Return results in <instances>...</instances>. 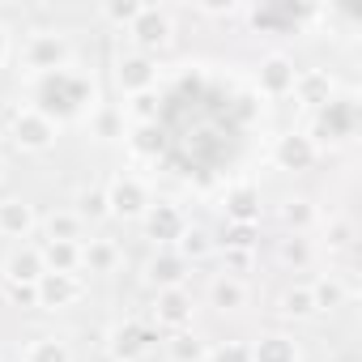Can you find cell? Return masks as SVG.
<instances>
[{"instance_id": "6da1fadb", "label": "cell", "mask_w": 362, "mask_h": 362, "mask_svg": "<svg viewBox=\"0 0 362 362\" xmlns=\"http://www.w3.org/2000/svg\"><path fill=\"white\" fill-rule=\"evenodd\" d=\"M247 98L230 94L226 86L209 77H179L162 98L149 119L158 136V158L179 170V175H197L214 179L226 166L239 162L243 141H247Z\"/></svg>"}, {"instance_id": "7a4b0ae2", "label": "cell", "mask_w": 362, "mask_h": 362, "mask_svg": "<svg viewBox=\"0 0 362 362\" xmlns=\"http://www.w3.org/2000/svg\"><path fill=\"white\" fill-rule=\"evenodd\" d=\"M90 103H94V81L73 64L35 81V111L47 115L52 124L56 119H77Z\"/></svg>"}, {"instance_id": "3957f363", "label": "cell", "mask_w": 362, "mask_h": 362, "mask_svg": "<svg viewBox=\"0 0 362 362\" xmlns=\"http://www.w3.org/2000/svg\"><path fill=\"white\" fill-rule=\"evenodd\" d=\"M69 39L64 35H56V30H39V35H30L26 43H22V69L26 73H39V77H47V73H56V69H69Z\"/></svg>"}, {"instance_id": "277c9868", "label": "cell", "mask_w": 362, "mask_h": 362, "mask_svg": "<svg viewBox=\"0 0 362 362\" xmlns=\"http://www.w3.org/2000/svg\"><path fill=\"white\" fill-rule=\"evenodd\" d=\"M354 132H358V98H354V94H341V98H328V103L320 107L311 141H315V145H320V141L341 145V141H349Z\"/></svg>"}, {"instance_id": "5b68a950", "label": "cell", "mask_w": 362, "mask_h": 362, "mask_svg": "<svg viewBox=\"0 0 362 362\" xmlns=\"http://www.w3.org/2000/svg\"><path fill=\"white\" fill-rule=\"evenodd\" d=\"M128 35H132V43H136V52H141V56H153V52H162V47L170 43L175 26H170V13H166V9L141 5V13L132 18Z\"/></svg>"}, {"instance_id": "8992f818", "label": "cell", "mask_w": 362, "mask_h": 362, "mask_svg": "<svg viewBox=\"0 0 362 362\" xmlns=\"http://www.w3.org/2000/svg\"><path fill=\"white\" fill-rule=\"evenodd\" d=\"M115 81H119V90L124 94H153V81H158V64H153V56H141V52H128V56H119V64H115Z\"/></svg>"}, {"instance_id": "52a82bcc", "label": "cell", "mask_w": 362, "mask_h": 362, "mask_svg": "<svg viewBox=\"0 0 362 362\" xmlns=\"http://www.w3.org/2000/svg\"><path fill=\"white\" fill-rule=\"evenodd\" d=\"M52 141H56V124H52L47 115H39L35 107H26V111L13 119V145H18V149L43 153V149H52Z\"/></svg>"}, {"instance_id": "ba28073f", "label": "cell", "mask_w": 362, "mask_h": 362, "mask_svg": "<svg viewBox=\"0 0 362 362\" xmlns=\"http://www.w3.org/2000/svg\"><path fill=\"white\" fill-rule=\"evenodd\" d=\"M107 205H111V214H119V218H141L153 201H149V188L141 184L136 175H124V179H115V184L107 188Z\"/></svg>"}, {"instance_id": "9c48e42d", "label": "cell", "mask_w": 362, "mask_h": 362, "mask_svg": "<svg viewBox=\"0 0 362 362\" xmlns=\"http://www.w3.org/2000/svg\"><path fill=\"white\" fill-rule=\"evenodd\" d=\"M294 81H298V69H294V60L281 56V52H273V56L260 64V73H256V86H260V94H269V98L294 94Z\"/></svg>"}, {"instance_id": "30bf717a", "label": "cell", "mask_w": 362, "mask_h": 362, "mask_svg": "<svg viewBox=\"0 0 362 362\" xmlns=\"http://www.w3.org/2000/svg\"><path fill=\"white\" fill-rule=\"evenodd\" d=\"M315 158H320V145H315L307 132H286V136H277L273 162H277L281 170H307Z\"/></svg>"}, {"instance_id": "8fae6325", "label": "cell", "mask_w": 362, "mask_h": 362, "mask_svg": "<svg viewBox=\"0 0 362 362\" xmlns=\"http://www.w3.org/2000/svg\"><path fill=\"white\" fill-rule=\"evenodd\" d=\"M311 18V9H303V5H260V9H252V26L256 30H290V26H298V22H307Z\"/></svg>"}, {"instance_id": "7c38bea8", "label": "cell", "mask_w": 362, "mask_h": 362, "mask_svg": "<svg viewBox=\"0 0 362 362\" xmlns=\"http://www.w3.org/2000/svg\"><path fill=\"white\" fill-rule=\"evenodd\" d=\"M81 298V281L73 273H43L39 277V307H69Z\"/></svg>"}, {"instance_id": "4fadbf2b", "label": "cell", "mask_w": 362, "mask_h": 362, "mask_svg": "<svg viewBox=\"0 0 362 362\" xmlns=\"http://www.w3.org/2000/svg\"><path fill=\"white\" fill-rule=\"evenodd\" d=\"M153 320L162 324V328H188L192 324V303H188V294L184 290H162L158 294V307H153Z\"/></svg>"}, {"instance_id": "5bb4252c", "label": "cell", "mask_w": 362, "mask_h": 362, "mask_svg": "<svg viewBox=\"0 0 362 362\" xmlns=\"http://www.w3.org/2000/svg\"><path fill=\"white\" fill-rule=\"evenodd\" d=\"M39 256H43V269L47 273H73L81 264V247L77 243H64V239H47L39 247Z\"/></svg>"}, {"instance_id": "9a60e30c", "label": "cell", "mask_w": 362, "mask_h": 362, "mask_svg": "<svg viewBox=\"0 0 362 362\" xmlns=\"http://www.w3.org/2000/svg\"><path fill=\"white\" fill-rule=\"evenodd\" d=\"M145 226H149V235L153 239H179V235H184L188 226H184V214H179L175 205H153L149 209V218H145Z\"/></svg>"}, {"instance_id": "2e32d148", "label": "cell", "mask_w": 362, "mask_h": 362, "mask_svg": "<svg viewBox=\"0 0 362 362\" xmlns=\"http://www.w3.org/2000/svg\"><path fill=\"white\" fill-rule=\"evenodd\" d=\"M35 230V214L30 205L22 201H0V235H9V239H22Z\"/></svg>"}, {"instance_id": "e0dca14e", "label": "cell", "mask_w": 362, "mask_h": 362, "mask_svg": "<svg viewBox=\"0 0 362 362\" xmlns=\"http://www.w3.org/2000/svg\"><path fill=\"white\" fill-rule=\"evenodd\" d=\"M294 94L303 98V103H328L332 98V81H328V73H320V69H307V73H298V81H294Z\"/></svg>"}, {"instance_id": "ac0fdd59", "label": "cell", "mask_w": 362, "mask_h": 362, "mask_svg": "<svg viewBox=\"0 0 362 362\" xmlns=\"http://www.w3.org/2000/svg\"><path fill=\"white\" fill-rule=\"evenodd\" d=\"M226 214H230L235 222H243V226H256V218H260V197H256V188H235V192L226 197Z\"/></svg>"}, {"instance_id": "d6986e66", "label": "cell", "mask_w": 362, "mask_h": 362, "mask_svg": "<svg viewBox=\"0 0 362 362\" xmlns=\"http://www.w3.org/2000/svg\"><path fill=\"white\" fill-rule=\"evenodd\" d=\"M209 298H214V307H222V311H239V307L247 303V286H243L239 277H218V281L209 286Z\"/></svg>"}, {"instance_id": "ffe728a7", "label": "cell", "mask_w": 362, "mask_h": 362, "mask_svg": "<svg viewBox=\"0 0 362 362\" xmlns=\"http://www.w3.org/2000/svg\"><path fill=\"white\" fill-rule=\"evenodd\" d=\"M252 362H298V349L286 337H260L252 345Z\"/></svg>"}, {"instance_id": "44dd1931", "label": "cell", "mask_w": 362, "mask_h": 362, "mask_svg": "<svg viewBox=\"0 0 362 362\" xmlns=\"http://www.w3.org/2000/svg\"><path fill=\"white\" fill-rule=\"evenodd\" d=\"M184 273H188L184 256H158V260L149 264V281H158L162 290H179V281H184Z\"/></svg>"}, {"instance_id": "7402d4cb", "label": "cell", "mask_w": 362, "mask_h": 362, "mask_svg": "<svg viewBox=\"0 0 362 362\" xmlns=\"http://www.w3.org/2000/svg\"><path fill=\"white\" fill-rule=\"evenodd\" d=\"M115 260H119V252H115V243H107V239H90V243L81 247V264H86L90 273H111Z\"/></svg>"}, {"instance_id": "603a6c76", "label": "cell", "mask_w": 362, "mask_h": 362, "mask_svg": "<svg viewBox=\"0 0 362 362\" xmlns=\"http://www.w3.org/2000/svg\"><path fill=\"white\" fill-rule=\"evenodd\" d=\"M149 341H153V332H149V328L128 324V328H119V332H115V358H119V362H132Z\"/></svg>"}, {"instance_id": "cb8c5ba5", "label": "cell", "mask_w": 362, "mask_h": 362, "mask_svg": "<svg viewBox=\"0 0 362 362\" xmlns=\"http://www.w3.org/2000/svg\"><path fill=\"white\" fill-rule=\"evenodd\" d=\"M43 273H47V269H43V256H39V252H18V256L9 260V273H5V277H9V281H39Z\"/></svg>"}, {"instance_id": "d4e9b609", "label": "cell", "mask_w": 362, "mask_h": 362, "mask_svg": "<svg viewBox=\"0 0 362 362\" xmlns=\"http://www.w3.org/2000/svg\"><path fill=\"white\" fill-rule=\"evenodd\" d=\"M281 315H290V320H307V315H315L311 286H294V290H286V294H281Z\"/></svg>"}, {"instance_id": "484cf974", "label": "cell", "mask_w": 362, "mask_h": 362, "mask_svg": "<svg viewBox=\"0 0 362 362\" xmlns=\"http://www.w3.org/2000/svg\"><path fill=\"white\" fill-rule=\"evenodd\" d=\"M311 298H315V311H337V307L345 303V286H341L337 277H320V281L311 286Z\"/></svg>"}, {"instance_id": "4316f807", "label": "cell", "mask_w": 362, "mask_h": 362, "mask_svg": "<svg viewBox=\"0 0 362 362\" xmlns=\"http://www.w3.org/2000/svg\"><path fill=\"white\" fill-rule=\"evenodd\" d=\"M26 362H73V354H69L64 341H56V337H39V341L26 349Z\"/></svg>"}, {"instance_id": "83f0119b", "label": "cell", "mask_w": 362, "mask_h": 362, "mask_svg": "<svg viewBox=\"0 0 362 362\" xmlns=\"http://www.w3.org/2000/svg\"><path fill=\"white\" fill-rule=\"evenodd\" d=\"M107 214H111L107 192H98V188H94V192H81V201H77V218H81V222H86V218L98 222V218H107Z\"/></svg>"}, {"instance_id": "f1b7e54d", "label": "cell", "mask_w": 362, "mask_h": 362, "mask_svg": "<svg viewBox=\"0 0 362 362\" xmlns=\"http://www.w3.org/2000/svg\"><path fill=\"white\" fill-rule=\"evenodd\" d=\"M47 235H52V239H64V243H77L81 218H77V214H56V218L47 222Z\"/></svg>"}, {"instance_id": "f546056e", "label": "cell", "mask_w": 362, "mask_h": 362, "mask_svg": "<svg viewBox=\"0 0 362 362\" xmlns=\"http://www.w3.org/2000/svg\"><path fill=\"white\" fill-rule=\"evenodd\" d=\"M170 358H175V362H201V358H205V349H201V341H197V337L179 332V337L170 341Z\"/></svg>"}, {"instance_id": "4dcf8cb0", "label": "cell", "mask_w": 362, "mask_h": 362, "mask_svg": "<svg viewBox=\"0 0 362 362\" xmlns=\"http://www.w3.org/2000/svg\"><path fill=\"white\" fill-rule=\"evenodd\" d=\"M5 294L22 307H39V281H9L5 277Z\"/></svg>"}, {"instance_id": "1f68e13d", "label": "cell", "mask_w": 362, "mask_h": 362, "mask_svg": "<svg viewBox=\"0 0 362 362\" xmlns=\"http://www.w3.org/2000/svg\"><path fill=\"white\" fill-rule=\"evenodd\" d=\"M179 252H184V256H205L209 252V235L205 230H184V235H179Z\"/></svg>"}, {"instance_id": "d6a6232c", "label": "cell", "mask_w": 362, "mask_h": 362, "mask_svg": "<svg viewBox=\"0 0 362 362\" xmlns=\"http://www.w3.org/2000/svg\"><path fill=\"white\" fill-rule=\"evenodd\" d=\"M281 260H286V264H298V269H303V264L311 260V247H307V243H303V239L294 235V239H286V243H281Z\"/></svg>"}, {"instance_id": "836d02e7", "label": "cell", "mask_w": 362, "mask_h": 362, "mask_svg": "<svg viewBox=\"0 0 362 362\" xmlns=\"http://www.w3.org/2000/svg\"><path fill=\"white\" fill-rule=\"evenodd\" d=\"M115 128H119V111H111V107H103V111L94 115V132L111 141V136H115Z\"/></svg>"}, {"instance_id": "e575fe53", "label": "cell", "mask_w": 362, "mask_h": 362, "mask_svg": "<svg viewBox=\"0 0 362 362\" xmlns=\"http://www.w3.org/2000/svg\"><path fill=\"white\" fill-rule=\"evenodd\" d=\"M209 362H252V349L247 345H222L209 354Z\"/></svg>"}, {"instance_id": "d590c367", "label": "cell", "mask_w": 362, "mask_h": 362, "mask_svg": "<svg viewBox=\"0 0 362 362\" xmlns=\"http://www.w3.org/2000/svg\"><path fill=\"white\" fill-rule=\"evenodd\" d=\"M252 243H256V226L235 222V226H230V235H226V247H252Z\"/></svg>"}, {"instance_id": "8d00e7d4", "label": "cell", "mask_w": 362, "mask_h": 362, "mask_svg": "<svg viewBox=\"0 0 362 362\" xmlns=\"http://www.w3.org/2000/svg\"><path fill=\"white\" fill-rule=\"evenodd\" d=\"M311 218H315V214H311L307 201H290V205H286V222H290V226H307Z\"/></svg>"}, {"instance_id": "74e56055", "label": "cell", "mask_w": 362, "mask_h": 362, "mask_svg": "<svg viewBox=\"0 0 362 362\" xmlns=\"http://www.w3.org/2000/svg\"><path fill=\"white\" fill-rule=\"evenodd\" d=\"M103 13H107L111 22H124V26H132V18L141 13V5H132V0H128V5H107Z\"/></svg>"}, {"instance_id": "f35d334b", "label": "cell", "mask_w": 362, "mask_h": 362, "mask_svg": "<svg viewBox=\"0 0 362 362\" xmlns=\"http://www.w3.org/2000/svg\"><path fill=\"white\" fill-rule=\"evenodd\" d=\"M328 243H332V247H345V243H349V222H332Z\"/></svg>"}, {"instance_id": "ab89813d", "label": "cell", "mask_w": 362, "mask_h": 362, "mask_svg": "<svg viewBox=\"0 0 362 362\" xmlns=\"http://www.w3.org/2000/svg\"><path fill=\"white\" fill-rule=\"evenodd\" d=\"M9 60V35H5V26H0V64Z\"/></svg>"}, {"instance_id": "60d3db41", "label": "cell", "mask_w": 362, "mask_h": 362, "mask_svg": "<svg viewBox=\"0 0 362 362\" xmlns=\"http://www.w3.org/2000/svg\"><path fill=\"white\" fill-rule=\"evenodd\" d=\"M0 286H5V277H0Z\"/></svg>"}, {"instance_id": "b9f144b4", "label": "cell", "mask_w": 362, "mask_h": 362, "mask_svg": "<svg viewBox=\"0 0 362 362\" xmlns=\"http://www.w3.org/2000/svg\"><path fill=\"white\" fill-rule=\"evenodd\" d=\"M0 170H5V166H0Z\"/></svg>"}]
</instances>
